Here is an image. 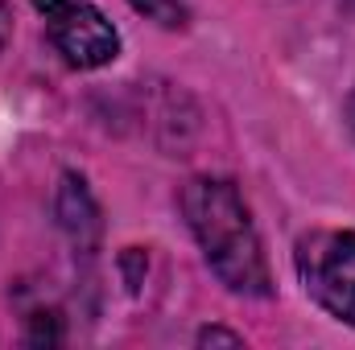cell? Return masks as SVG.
Masks as SVG:
<instances>
[{
  "mask_svg": "<svg viewBox=\"0 0 355 350\" xmlns=\"http://www.w3.org/2000/svg\"><path fill=\"white\" fill-rule=\"evenodd\" d=\"M182 210L211 272L232 293L268 297V264L240 190L219 177H194L182 190Z\"/></svg>",
  "mask_w": 355,
  "mask_h": 350,
  "instance_id": "6da1fadb",
  "label": "cell"
},
{
  "mask_svg": "<svg viewBox=\"0 0 355 350\" xmlns=\"http://www.w3.org/2000/svg\"><path fill=\"white\" fill-rule=\"evenodd\" d=\"M297 276L306 293L355 326V231H314L297 243Z\"/></svg>",
  "mask_w": 355,
  "mask_h": 350,
  "instance_id": "7a4b0ae2",
  "label": "cell"
},
{
  "mask_svg": "<svg viewBox=\"0 0 355 350\" xmlns=\"http://www.w3.org/2000/svg\"><path fill=\"white\" fill-rule=\"evenodd\" d=\"M33 8L42 12L54 50L71 66L95 71L120 54V33L91 0H33Z\"/></svg>",
  "mask_w": 355,
  "mask_h": 350,
  "instance_id": "3957f363",
  "label": "cell"
},
{
  "mask_svg": "<svg viewBox=\"0 0 355 350\" xmlns=\"http://www.w3.org/2000/svg\"><path fill=\"white\" fill-rule=\"evenodd\" d=\"M58 219H62V231L79 243V248H91L99 239V206L91 202L83 177L67 174L62 177V190H58Z\"/></svg>",
  "mask_w": 355,
  "mask_h": 350,
  "instance_id": "277c9868",
  "label": "cell"
},
{
  "mask_svg": "<svg viewBox=\"0 0 355 350\" xmlns=\"http://www.w3.org/2000/svg\"><path fill=\"white\" fill-rule=\"evenodd\" d=\"M141 17H149V21H157V25H166V29H178V25H186V17H190V8H186V0H128Z\"/></svg>",
  "mask_w": 355,
  "mask_h": 350,
  "instance_id": "5b68a950",
  "label": "cell"
},
{
  "mask_svg": "<svg viewBox=\"0 0 355 350\" xmlns=\"http://www.w3.org/2000/svg\"><path fill=\"white\" fill-rule=\"evenodd\" d=\"M198 342H227V347H240L244 338H240V334H227V330H202Z\"/></svg>",
  "mask_w": 355,
  "mask_h": 350,
  "instance_id": "8992f818",
  "label": "cell"
},
{
  "mask_svg": "<svg viewBox=\"0 0 355 350\" xmlns=\"http://www.w3.org/2000/svg\"><path fill=\"white\" fill-rule=\"evenodd\" d=\"M8 29H12V12H8V4L0 0V50H4V42H8Z\"/></svg>",
  "mask_w": 355,
  "mask_h": 350,
  "instance_id": "52a82bcc",
  "label": "cell"
},
{
  "mask_svg": "<svg viewBox=\"0 0 355 350\" xmlns=\"http://www.w3.org/2000/svg\"><path fill=\"white\" fill-rule=\"evenodd\" d=\"M343 111H347V128H352V136H355V91L347 95V107Z\"/></svg>",
  "mask_w": 355,
  "mask_h": 350,
  "instance_id": "ba28073f",
  "label": "cell"
}]
</instances>
